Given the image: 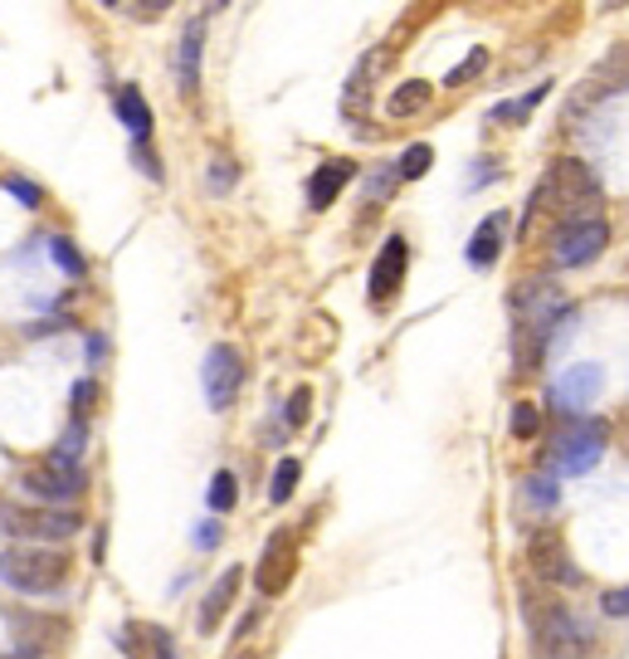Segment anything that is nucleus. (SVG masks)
<instances>
[{"mask_svg": "<svg viewBox=\"0 0 629 659\" xmlns=\"http://www.w3.org/2000/svg\"><path fill=\"white\" fill-rule=\"evenodd\" d=\"M201 40H205V34H201V24H186V30H181V54H176V89L181 93H195V89H201Z\"/></svg>", "mask_w": 629, "mask_h": 659, "instance_id": "nucleus-17", "label": "nucleus"}, {"mask_svg": "<svg viewBox=\"0 0 629 659\" xmlns=\"http://www.w3.org/2000/svg\"><path fill=\"white\" fill-rule=\"evenodd\" d=\"M352 176H356V162H347V156H332V162H323L313 171V181H307V205H313V211H327V205L347 191Z\"/></svg>", "mask_w": 629, "mask_h": 659, "instance_id": "nucleus-12", "label": "nucleus"}, {"mask_svg": "<svg viewBox=\"0 0 629 659\" xmlns=\"http://www.w3.org/2000/svg\"><path fill=\"white\" fill-rule=\"evenodd\" d=\"M234 504H240V479H234L230 469H220L215 479H210V508H215V513H230Z\"/></svg>", "mask_w": 629, "mask_h": 659, "instance_id": "nucleus-21", "label": "nucleus"}, {"mask_svg": "<svg viewBox=\"0 0 629 659\" xmlns=\"http://www.w3.org/2000/svg\"><path fill=\"white\" fill-rule=\"evenodd\" d=\"M93 396H98V382H79L73 386V410H89Z\"/></svg>", "mask_w": 629, "mask_h": 659, "instance_id": "nucleus-31", "label": "nucleus"}, {"mask_svg": "<svg viewBox=\"0 0 629 659\" xmlns=\"http://www.w3.org/2000/svg\"><path fill=\"white\" fill-rule=\"evenodd\" d=\"M132 156H138L142 176H156V181H162V156H152V152H146V146H142V142H138V152H132Z\"/></svg>", "mask_w": 629, "mask_h": 659, "instance_id": "nucleus-28", "label": "nucleus"}, {"mask_svg": "<svg viewBox=\"0 0 629 659\" xmlns=\"http://www.w3.org/2000/svg\"><path fill=\"white\" fill-rule=\"evenodd\" d=\"M69 577V552L59 547H40V543H10L0 547V581H10L24 596H40L64 586Z\"/></svg>", "mask_w": 629, "mask_h": 659, "instance_id": "nucleus-2", "label": "nucleus"}, {"mask_svg": "<svg viewBox=\"0 0 629 659\" xmlns=\"http://www.w3.org/2000/svg\"><path fill=\"white\" fill-rule=\"evenodd\" d=\"M293 567H298V557H293V537L288 533H278L274 543L264 547V561H258V596H278L283 586H288L293 577Z\"/></svg>", "mask_w": 629, "mask_h": 659, "instance_id": "nucleus-11", "label": "nucleus"}, {"mask_svg": "<svg viewBox=\"0 0 629 659\" xmlns=\"http://www.w3.org/2000/svg\"><path fill=\"white\" fill-rule=\"evenodd\" d=\"M0 523H6V533H16L24 537V543H64V537L79 533V513H69V508H49V513H20V508H6L0 513Z\"/></svg>", "mask_w": 629, "mask_h": 659, "instance_id": "nucleus-4", "label": "nucleus"}, {"mask_svg": "<svg viewBox=\"0 0 629 659\" xmlns=\"http://www.w3.org/2000/svg\"><path fill=\"white\" fill-rule=\"evenodd\" d=\"M429 103H435V83H425V79H405L400 89H390V93H386V118H390V122L419 118Z\"/></svg>", "mask_w": 629, "mask_h": 659, "instance_id": "nucleus-15", "label": "nucleus"}, {"mask_svg": "<svg viewBox=\"0 0 629 659\" xmlns=\"http://www.w3.org/2000/svg\"><path fill=\"white\" fill-rule=\"evenodd\" d=\"M606 425H590V435L586 430H571L561 439V469L566 474H581V469H590V464L600 459V449H606Z\"/></svg>", "mask_w": 629, "mask_h": 659, "instance_id": "nucleus-14", "label": "nucleus"}, {"mask_svg": "<svg viewBox=\"0 0 629 659\" xmlns=\"http://www.w3.org/2000/svg\"><path fill=\"white\" fill-rule=\"evenodd\" d=\"M600 391H606V366L600 362H576L571 372H561L557 386H551V406L557 410H586L590 401H600Z\"/></svg>", "mask_w": 629, "mask_h": 659, "instance_id": "nucleus-7", "label": "nucleus"}, {"mask_svg": "<svg viewBox=\"0 0 629 659\" xmlns=\"http://www.w3.org/2000/svg\"><path fill=\"white\" fill-rule=\"evenodd\" d=\"M405 264H410V250H405L400 235H390L386 244H381L376 264H372V303H376V308L396 303V293L405 284Z\"/></svg>", "mask_w": 629, "mask_h": 659, "instance_id": "nucleus-8", "label": "nucleus"}, {"mask_svg": "<svg viewBox=\"0 0 629 659\" xmlns=\"http://www.w3.org/2000/svg\"><path fill=\"white\" fill-rule=\"evenodd\" d=\"M298 474H303V464H298V459H278L274 484H268V498H274V504H288L293 488H298Z\"/></svg>", "mask_w": 629, "mask_h": 659, "instance_id": "nucleus-20", "label": "nucleus"}, {"mask_svg": "<svg viewBox=\"0 0 629 659\" xmlns=\"http://www.w3.org/2000/svg\"><path fill=\"white\" fill-rule=\"evenodd\" d=\"M429 166H435V146H429V142H415V146H405V152H400L396 176H400V181H415V176H425Z\"/></svg>", "mask_w": 629, "mask_h": 659, "instance_id": "nucleus-19", "label": "nucleus"}, {"mask_svg": "<svg viewBox=\"0 0 629 659\" xmlns=\"http://www.w3.org/2000/svg\"><path fill=\"white\" fill-rule=\"evenodd\" d=\"M240 581H244L240 567H225V571L215 577V586H210V596H205V606H201V630H205V635L220 626V616H225L230 601L240 596Z\"/></svg>", "mask_w": 629, "mask_h": 659, "instance_id": "nucleus-16", "label": "nucleus"}, {"mask_svg": "<svg viewBox=\"0 0 629 659\" xmlns=\"http://www.w3.org/2000/svg\"><path fill=\"white\" fill-rule=\"evenodd\" d=\"M527 504L532 508H557V479H547V474H532V479H527Z\"/></svg>", "mask_w": 629, "mask_h": 659, "instance_id": "nucleus-23", "label": "nucleus"}, {"mask_svg": "<svg viewBox=\"0 0 629 659\" xmlns=\"http://www.w3.org/2000/svg\"><path fill=\"white\" fill-rule=\"evenodd\" d=\"M484 69H488V49H474V54H468L464 64H454V69H449V79H444V83H449V89H459L464 79H478Z\"/></svg>", "mask_w": 629, "mask_h": 659, "instance_id": "nucleus-24", "label": "nucleus"}, {"mask_svg": "<svg viewBox=\"0 0 629 659\" xmlns=\"http://www.w3.org/2000/svg\"><path fill=\"white\" fill-rule=\"evenodd\" d=\"M532 567H537V577L551 581V586H581V571H576V561L566 557L557 533H537L532 537Z\"/></svg>", "mask_w": 629, "mask_h": 659, "instance_id": "nucleus-9", "label": "nucleus"}, {"mask_svg": "<svg viewBox=\"0 0 629 659\" xmlns=\"http://www.w3.org/2000/svg\"><path fill=\"white\" fill-rule=\"evenodd\" d=\"M83 445H89V425H83V420H73L69 430H64V445H59L54 455H69V459H79V455H83Z\"/></svg>", "mask_w": 629, "mask_h": 659, "instance_id": "nucleus-25", "label": "nucleus"}, {"mask_svg": "<svg viewBox=\"0 0 629 659\" xmlns=\"http://www.w3.org/2000/svg\"><path fill=\"white\" fill-rule=\"evenodd\" d=\"M513 430L523 435V439L537 430V415H532V406H517V410H513Z\"/></svg>", "mask_w": 629, "mask_h": 659, "instance_id": "nucleus-30", "label": "nucleus"}, {"mask_svg": "<svg viewBox=\"0 0 629 659\" xmlns=\"http://www.w3.org/2000/svg\"><path fill=\"white\" fill-rule=\"evenodd\" d=\"M113 108H118V118H122V128L132 132V138H146V132H152V108H146V98L132 89V83H122L118 89V98H113Z\"/></svg>", "mask_w": 629, "mask_h": 659, "instance_id": "nucleus-18", "label": "nucleus"}, {"mask_svg": "<svg viewBox=\"0 0 629 659\" xmlns=\"http://www.w3.org/2000/svg\"><path fill=\"white\" fill-rule=\"evenodd\" d=\"M10 191H16V201H24V205H40V186H30V181H20V176H10L6 181Z\"/></svg>", "mask_w": 629, "mask_h": 659, "instance_id": "nucleus-29", "label": "nucleus"}, {"mask_svg": "<svg viewBox=\"0 0 629 659\" xmlns=\"http://www.w3.org/2000/svg\"><path fill=\"white\" fill-rule=\"evenodd\" d=\"M24 488L40 498H54V504H64V498L83 494V464L69 459V455H49L44 464H34V469H24Z\"/></svg>", "mask_w": 629, "mask_h": 659, "instance_id": "nucleus-6", "label": "nucleus"}, {"mask_svg": "<svg viewBox=\"0 0 629 659\" xmlns=\"http://www.w3.org/2000/svg\"><path fill=\"white\" fill-rule=\"evenodd\" d=\"M606 616H629V586H615V591H606Z\"/></svg>", "mask_w": 629, "mask_h": 659, "instance_id": "nucleus-26", "label": "nucleus"}, {"mask_svg": "<svg viewBox=\"0 0 629 659\" xmlns=\"http://www.w3.org/2000/svg\"><path fill=\"white\" fill-rule=\"evenodd\" d=\"M215 537H220V528L210 523V528H201V537H195V543H201V547H215Z\"/></svg>", "mask_w": 629, "mask_h": 659, "instance_id": "nucleus-32", "label": "nucleus"}, {"mask_svg": "<svg viewBox=\"0 0 629 659\" xmlns=\"http://www.w3.org/2000/svg\"><path fill=\"white\" fill-rule=\"evenodd\" d=\"M201 382H205V401H210V410H230V401L240 396V382H244V362H240V352L234 347H210V357L201 366Z\"/></svg>", "mask_w": 629, "mask_h": 659, "instance_id": "nucleus-5", "label": "nucleus"}, {"mask_svg": "<svg viewBox=\"0 0 629 659\" xmlns=\"http://www.w3.org/2000/svg\"><path fill=\"white\" fill-rule=\"evenodd\" d=\"M600 205V186H596V171L586 162H571V156H561L557 166H551V176L537 186L532 195V215L547 211V215H561L566 220H590Z\"/></svg>", "mask_w": 629, "mask_h": 659, "instance_id": "nucleus-1", "label": "nucleus"}, {"mask_svg": "<svg viewBox=\"0 0 629 659\" xmlns=\"http://www.w3.org/2000/svg\"><path fill=\"white\" fill-rule=\"evenodd\" d=\"M49 254H54L59 268H64L69 278H83V274H89V264H83V254L73 250V240H64V235H49Z\"/></svg>", "mask_w": 629, "mask_h": 659, "instance_id": "nucleus-22", "label": "nucleus"}, {"mask_svg": "<svg viewBox=\"0 0 629 659\" xmlns=\"http://www.w3.org/2000/svg\"><path fill=\"white\" fill-rule=\"evenodd\" d=\"M532 620H537V635L547 645H561V650H581V645H590V626L561 606H547V610L532 606Z\"/></svg>", "mask_w": 629, "mask_h": 659, "instance_id": "nucleus-10", "label": "nucleus"}, {"mask_svg": "<svg viewBox=\"0 0 629 659\" xmlns=\"http://www.w3.org/2000/svg\"><path fill=\"white\" fill-rule=\"evenodd\" d=\"M610 244V225L600 215L590 220H566V225L551 235V264L557 268H581L590 260H600Z\"/></svg>", "mask_w": 629, "mask_h": 659, "instance_id": "nucleus-3", "label": "nucleus"}, {"mask_svg": "<svg viewBox=\"0 0 629 659\" xmlns=\"http://www.w3.org/2000/svg\"><path fill=\"white\" fill-rule=\"evenodd\" d=\"M508 211H493L484 225L474 230V240H468V264H478V268H488L493 260H498V250H503V240H508Z\"/></svg>", "mask_w": 629, "mask_h": 659, "instance_id": "nucleus-13", "label": "nucleus"}, {"mask_svg": "<svg viewBox=\"0 0 629 659\" xmlns=\"http://www.w3.org/2000/svg\"><path fill=\"white\" fill-rule=\"evenodd\" d=\"M307 401H313V391H293V401H288V425H303V420H307Z\"/></svg>", "mask_w": 629, "mask_h": 659, "instance_id": "nucleus-27", "label": "nucleus"}]
</instances>
